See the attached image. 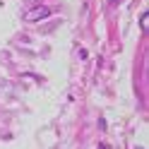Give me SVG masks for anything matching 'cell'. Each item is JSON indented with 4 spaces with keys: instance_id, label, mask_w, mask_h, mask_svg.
I'll return each instance as SVG.
<instances>
[{
    "instance_id": "obj_1",
    "label": "cell",
    "mask_w": 149,
    "mask_h": 149,
    "mask_svg": "<svg viewBox=\"0 0 149 149\" xmlns=\"http://www.w3.org/2000/svg\"><path fill=\"white\" fill-rule=\"evenodd\" d=\"M46 17H51V7L46 5H36V7H29V10L24 12V19L26 22H41Z\"/></svg>"
}]
</instances>
